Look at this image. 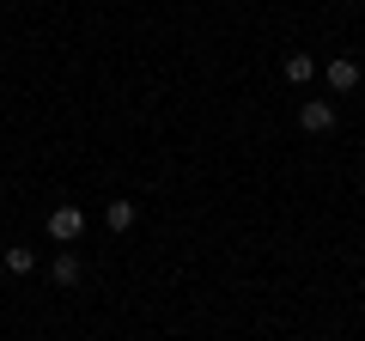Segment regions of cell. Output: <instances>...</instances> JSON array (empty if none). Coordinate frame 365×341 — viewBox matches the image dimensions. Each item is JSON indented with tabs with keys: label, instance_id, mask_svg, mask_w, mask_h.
<instances>
[{
	"label": "cell",
	"instance_id": "cell-1",
	"mask_svg": "<svg viewBox=\"0 0 365 341\" xmlns=\"http://www.w3.org/2000/svg\"><path fill=\"white\" fill-rule=\"evenodd\" d=\"M49 238H55V244H79V238H86V208L61 201V208L49 213Z\"/></svg>",
	"mask_w": 365,
	"mask_h": 341
},
{
	"label": "cell",
	"instance_id": "cell-2",
	"mask_svg": "<svg viewBox=\"0 0 365 341\" xmlns=\"http://www.w3.org/2000/svg\"><path fill=\"white\" fill-rule=\"evenodd\" d=\"M299 128L304 134H329L335 128V104H329V98H304L299 104Z\"/></svg>",
	"mask_w": 365,
	"mask_h": 341
},
{
	"label": "cell",
	"instance_id": "cell-3",
	"mask_svg": "<svg viewBox=\"0 0 365 341\" xmlns=\"http://www.w3.org/2000/svg\"><path fill=\"white\" fill-rule=\"evenodd\" d=\"M359 86V61L353 55H329V92H353Z\"/></svg>",
	"mask_w": 365,
	"mask_h": 341
},
{
	"label": "cell",
	"instance_id": "cell-4",
	"mask_svg": "<svg viewBox=\"0 0 365 341\" xmlns=\"http://www.w3.org/2000/svg\"><path fill=\"white\" fill-rule=\"evenodd\" d=\"M79 275H86V268H79L73 250H61V256L49 263V280H55V287H79Z\"/></svg>",
	"mask_w": 365,
	"mask_h": 341
},
{
	"label": "cell",
	"instance_id": "cell-5",
	"mask_svg": "<svg viewBox=\"0 0 365 341\" xmlns=\"http://www.w3.org/2000/svg\"><path fill=\"white\" fill-rule=\"evenodd\" d=\"M280 73H287V86H304V79L317 73V55H304V49H292V55H287V67H280Z\"/></svg>",
	"mask_w": 365,
	"mask_h": 341
},
{
	"label": "cell",
	"instance_id": "cell-6",
	"mask_svg": "<svg viewBox=\"0 0 365 341\" xmlns=\"http://www.w3.org/2000/svg\"><path fill=\"white\" fill-rule=\"evenodd\" d=\"M104 225H110V232H128V225H134V201H128V195H116V201L104 208Z\"/></svg>",
	"mask_w": 365,
	"mask_h": 341
},
{
	"label": "cell",
	"instance_id": "cell-7",
	"mask_svg": "<svg viewBox=\"0 0 365 341\" xmlns=\"http://www.w3.org/2000/svg\"><path fill=\"white\" fill-rule=\"evenodd\" d=\"M31 268H37V250H25V244L6 250V275H31Z\"/></svg>",
	"mask_w": 365,
	"mask_h": 341
},
{
	"label": "cell",
	"instance_id": "cell-8",
	"mask_svg": "<svg viewBox=\"0 0 365 341\" xmlns=\"http://www.w3.org/2000/svg\"><path fill=\"white\" fill-rule=\"evenodd\" d=\"M0 275H6V250H0Z\"/></svg>",
	"mask_w": 365,
	"mask_h": 341
}]
</instances>
